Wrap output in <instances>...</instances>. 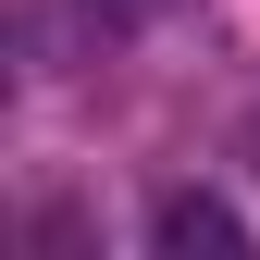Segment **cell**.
<instances>
[{
    "instance_id": "1",
    "label": "cell",
    "mask_w": 260,
    "mask_h": 260,
    "mask_svg": "<svg viewBox=\"0 0 260 260\" xmlns=\"http://www.w3.org/2000/svg\"><path fill=\"white\" fill-rule=\"evenodd\" d=\"M149 248L161 260H236L248 223H236V199H211V186H174V199L149 211Z\"/></svg>"
}]
</instances>
